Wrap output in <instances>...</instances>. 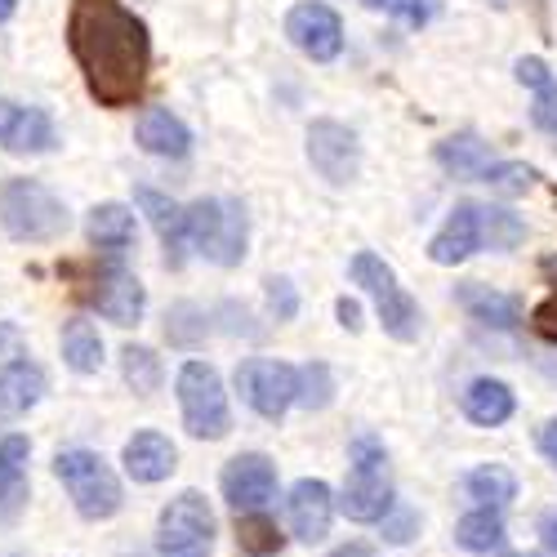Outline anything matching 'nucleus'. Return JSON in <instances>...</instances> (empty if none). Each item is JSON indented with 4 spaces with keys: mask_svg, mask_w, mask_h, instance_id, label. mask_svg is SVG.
I'll list each match as a JSON object with an SVG mask.
<instances>
[{
    "mask_svg": "<svg viewBox=\"0 0 557 557\" xmlns=\"http://www.w3.org/2000/svg\"><path fill=\"white\" fill-rule=\"evenodd\" d=\"M67 45L99 108L138 103L152 67V36L129 5H121V0H72Z\"/></svg>",
    "mask_w": 557,
    "mask_h": 557,
    "instance_id": "f257e3e1",
    "label": "nucleus"
},
{
    "mask_svg": "<svg viewBox=\"0 0 557 557\" xmlns=\"http://www.w3.org/2000/svg\"><path fill=\"white\" fill-rule=\"evenodd\" d=\"M0 227L14 242L45 246V242H59L72 227V214L40 178H5L0 183Z\"/></svg>",
    "mask_w": 557,
    "mask_h": 557,
    "instance_id": "f03ea898",
    "label": "nucleus"
},
{
    "mask_svg": "<svg viewBox=\"0 0 557 557\" xmlns=\"http://www.w3.org/2000/svg\"><path fill=\"white\" fill-rule=\"evenodd\" d=\"M188 223V246H197L210 263L219 268H237L246 259V242H250V219L246 206L232 197H201L183 210Z\"/></svg>",
    "mask_w": 557,
    "mask_h": 557,
    "instance_id": "7ed1b4c3",
    "label": "nucleus"
},
{
    "mask_svg": "<svg viewBox=\"0 0 557 557\" xmlns=\"http://www.w3.org/2000/svg\"><path fill=\"white\" fill-rule=\"evenodd\" d=\"M54 478L63 482V491L72 495L76 513H81L85 522H108V518L121 513V504H125L121 482H116L112 463H108L99 450H85V446L59 450V455H54Z\"/></svg>",
    "mask_w": 557,
    "mask_h": 557,
    "instance_id": "20e7f679",
    "label": "nucleus"
},
{
    "mask_svg": "<svg viewBox=\"0 0 557 557\" xmlns=\"http://www.w3.org/2000/svg\"><path fill=\"white\" fill-rule=\"evenodd\" d=\"M348 459L352 473L344 482L339 508L352 522H384V513H393V478H388V450L384 442H375L370 433H357L348 442Z\"/></svg>",
    "mask_w": 557,
    "mask_h": 557,
    "instance_id": "39448f33",
    "label": "nucleus"
},
{
    "mask_svg": "<svg viewBox=\"0 0 557 557\" xmlns=\"http://www.w3.org/2000/svg\"><path fill=\"white\" fill-rule=\"evenodd\" d=\"M348 276H352V286H361L370 299H375V312H380V321H384V331H388L397 344L420 339V326H424L420 304H414V299L397 286L393 263H384L375 250H357L352 263H348Z\"/></svg>",
    "mask_w": 557,
    "mask_h": 557,
    "instance_id": "423d86ee",
    "label": "nucleus"
},
{
    "mask_svg": "<svg viewBox=\"0 0 557 557\" xmlns=\"http://www.w3.org/2000/svg\"><path fill=\"white\" fill-rule=\"evenodd\" d=\"M178 410H183V429H188L197 442H219L232 429V410H227V393L223 380L210 361H183L178 366Z\"/></svg>",
    "mask_w": 557,
    "mask_h": 557,
    "instance_id": "0eeeda50",
    "label": "nucleus"
},
{
    "mask_svg": "<svg viewBox=\"0 0 557 557\" xmlns=\"http://www.w3.org/2000/svg\"><path fill=\"white\" fill-rule=\"evenodd\" d=\"M214 548V508L201 491L174 495L157 518V553L161 557H210Z\"/></svg>",
    "mask_w": 557,
    "mask_h": 557,
    "instance_id": "6e6552de",
    "label": "nucleus"
},
{
    "mask_svg": "<svg viewBox=\"0 0 557 557\" xmlns=\"http://www.w3.org/2000/svg\"><path fill=\"white\" fill-rule=\"evenodd\" d=\"M295 384L299 370L286 361H268V357H250L237 366V388L246 397V406L263 420H282V414L295 406Z\"/></svg>",
    "mask_w": 557,
    "mask_h": 557,
    "instance_id": "1a4fd4ad",
    "label": "nucleus"
},
{
    "mask_svg": "<svg viewBox=\"0 0 557 557\" xmlns=\"http://www.w3.org/2000/svg\"><path fill=\"white\" fill-rule=\"evenodd\" d=\"M286 36L312 63H331L344 50V23L331 5H321V0H304V5H295L286 14Z\"/></svg>",
    "mask_w": 557,
    "mask_h": 557,
    "instance_id": "9d476101",
    "label": "nucleus"
},
{
    "mask_svg": "<svg viewBox=\"0 0 557 557\" xmlns=\"http://www.w3.org/2000/svg\"><path fill=\"white\" fill-rule=\"evenodd\" d=\"M308 161L326 183H352L361 170V144L339 121H312L308 125Z\"/></svg>",
    "mask_w": 557,
    "mask_h": 557,
    "instance_id": "9b49d317",
    "label": "nucleus"
},
{
    "mask_svg": "<svg viewBox=\"0 0 557 557\" xmlns=\"http://www.w3.org/2000/svg\"><path fill=\"white\" fill-rule=\"evenodd\" d=\"M95 290H85V299L95 304L112 326H138L144 321V308H148V290H144V282H138L134 272H125L121 263H108V268H99V276L89 282Z\"/></svg>",
    "mask_w": 557,
    "mask_h": 557,
    "instance_id": "f8f14e48",
    "label": "nucleus"
},
{
    "mask_svg": "<svg viewBox=\"0 0 557 557\" xmlns=\"http://www.w3.org/2000/svg\"><path fill=\"white\" fill-rule=\"evenodd\" d=\"M219 486H223V499L237 508V513H255V508H263L276 495V463L259 450L237 455V459L223 463Z\"/></svg>",
    "mask_w": 557,
    "mask_h": 557,
    "instance_id": "ddd939ff",
    "label": "nucleus"
},
{
    "mask_svg": "<svg viewBox=\"0 0 557 557\" xmlns=\"http://www.w3.org/2000/svg\"><path fill=\"white\" fill-rule=\"evenodd\" d=\"M0 148L14 157H40L59 148V129L54 116L40 108H18L0 99Z\"/></svg>",
    "mask_w": 557,
    "mask_h": 557,
    "instance_id": "4468645a",
    "label": "nucleus"
},
{
    "mask_svg": "<svg viewBox=\"0 0 557 557\" xmlns=\"http://www.w3.org/2000/svg\"><path fill=\"white\" fill-rule=\"evenodd\" d=\"M286 513H290V531H295V540H304V544H321V540L331 535V522H335V495H331L326 482L304 478V482L290 486Z\"/></svg>",
    "mask_w": 557,
    "mask_h": 557,
    "instance_id": "2eb2a0df",
    "label": "nucleus"
},
{
    "mask_svg": "<svg viewBox=\"0 0 557 557\" xmlns=\"http://www.w3.org/2000/svg\"><path fill=\"white\" fill-rule=\"evenodd\" d=\"M478 250H486L482 246V206L478 201H459L450 210V219L442 223V232L429 242V259L442 263V268H455V263H463Z\"/></svg>",
    "mask_w": 557,
    "mask_h": 557,
    "instance_id": "dca6fc26",
    "label": "nucleus"
},
{
    "mask_svg": "<svg viewBox=\"0 0 557 557\" xmlns=\"http://www.w3.org/2000/svg\"><path fill=\"white\" fill-rule=\"evenodd\" d=\"M134 206H138V214H148V223L157 227L165 263L183 268V255H188V223H183V206L170 201L165 193L148 188V183H138V188H134Z\"/></svg>",
    "mask_w": 557,
    "mask_h": 557,
    "instance_id": "f3484780",
    "label": "nucleus"
},
{
    "mask_svg": "<svg viewBox=\"0 0 557 557\" xmlns=\"http://www.w3.org/2000/svg\"><path fill=\"white\" fill-rule=\"evenodd\" d=\"M121 463H125V473H129L134 482L157 486V482H165V478L178 469V450H174V442H170L165 433L144 429V433H134V437L125 442Z\"/></svg>",
    "mask_w": 557,
    "mask_h": 557,
    "instance_id": "a211bd4d",
    "label": "nucleus"
},
{
    "mask_svg": "<svg viewBox=\"0 0 557 557\" xmlns=\"http://www.w3.org/2000/svg\"><path fill=\"white\" fill-rule=\"evenodd\" d=\"M455 299L473 321H482L491 331H518L522 326V299L518 295L491 290L482 282H463V286H455Z\"/></svg>",
    "mask_w": 557,
    "mask_h": 557,
    "instance_id": "6ab92c4d",
    "label": "nucleus"
},
{
    "mask_svg": "<svg viewBox=\"0 0 557 557\" xmlns=\"http://www.w3.org/2000/svg\"><path fill=\"white\" fill-rule=\"evenodd\" d=\"M134 138H138V148H144V152L165 157V161L188 157V148H193V134H188V125H183V121H178L170 108H144V112H138Z\"/></svg>",
    "mask_w": 557,
    "mask_h": 557,
    "instance_id": "aec40b11",
    "label": "nucleus"
},
{
    "mask_svg": "<svg viewBox=\"0 0 557 557\" xmlns=\"http://www.w3.org/2000/svg\"><path fill=\"white\" fill-rule=\"evenodd\" d=\"M513 410H518V397H513V388H508L504 380L482 375V380H473L469 388H463V414H469L478 429L508 424V420H513Z\"/></svg>",
    "mask_w": 557,
    "mask_h": 557,
    "instance_id": "412c9836",
    "label": "nucleus"
},
{
    "mask_svg": "<svg viewBox=\"0 0 557 557\" xmlns=\"http://www.w3.org/2000/svg\"><path fill=\"white\" fill-rule=\"evenodd\" d=\"M27 459L32 442L23 433L0 437V518H14L27 499Z\"/></svg>",
    "mask_w": 557,
    "mask_h": 557,
    "instance_id": "4be33fe9",
    "label": "nucleus"
},
{
    "mask_svg": "<svg viewBox=\"0 0 557 557\" xmlns=\"http://www.w3.org/2000/svg\"><path fill=\"white\" fill-rule=\"evenodd\" d=\"M85 237L103 255H125L134 246V210L121 201H103L85 214Z\"/></svg>",
    "mask_w": 557,
    "mask_h": 557,
    "instance_id": "5701e85b",
    "label": "nucleus"
},
{
    "mask_svg": "<svg viewBox=\"0 0 557 557\" xmlns=\"http://www.w3.org/2000/svg\"><path fill=\"white\" fill-rule=\"evenodd\" d=\"M45 397V370L32 357H10L0 370V406L5 414H23Z\"/></svg>",
    "mask_w": 557,
    "mask_h": 557,
    "instance_id": "b1692460",
    "label": "nucleus"
},
{
    "mask_svg": "<svg viewBox=\"0 0 557 557\" xmlns=\"http://www.w3.org/2000/svg\"><path fill=\"white\" fill-rule=\"evenodd\" d=\"M437 165L450 170L455 178H482L491 165V148L478 134H450L437 144Z\"/></svg>",
    "mask_w": 557,
    "mask_h": 557,
    "instance_id": "393cba45",
    "label": "nucleus"
},
{
    "mask_svg": "<svg viewBox=\"0 0 557 557\" xmlns=\"http://www.w3.org/2000/svg\"><path fill=\"white\" fill-rule=\"evenodd\" d=\"M63 361L76 370V375H95L103 366V335L95 331V321L72 317L63 326Z\"/></svg>",
    "mask_w": 557,
    "mask_h": 557,
    "instance_id": "a878e982",
    "label": "nucleus"
},
{
    "mask_svg": "<svg viewBox=\"0 0 557 557\" xmlns=\"http://www.w3.org/2000/svg\"><path fill=\"white\" fill-rule=\"evenodd\" d=\"M463 491L469 499H478V508H504L518 495V478L504 469V463H478V469L463 478Z\"/></svg>",
    "mask_w": 557,
    "mask_h": 557,
    "instance_id": "bb28decb",
    "label": "nucleus"
},
{
    "mask_svg": "<svg viewBox=\"0 0 557 557\" xmlns=\"http://www.w3.org/2000/svg\"><path fill=\"white\" fill-rule=\"evenodd\" d=\"M455 544L469 548V553H499L504 548V518H499V508H478V513L459 518Z\"/></svg>",
    "mask_w": 557,
    "mask_h": 557,
    "instance_id": "cd10ccee",
    "label": "nucleus"
},
{
    "mask_svg": "<svg viewBox=\"0 0 557 557\" xmlns=\"http://www.w3.org/2000/svg\"><path fill=\"white\" fill-rule=\"evenodd\" d=\"M527 242V223L504 210V206H482V246L486 250H518Z\"/></svg>",
    "mask_w": 557,
    "mask_h": 557,
    "instance_id": "c85d7f7f",
    "label": "nucleus"
},
{
    "mask_svg": "<svg viewBox=\"0 0 557 557\" xmlns=\"http://www.w3.org/2000/svg\"><path fill=\"white\" fill-rule=\"evenodd\" d=\"M237 544H242V553H250V557H272V553L286 548V535L276 531L272 518H263L259 508H255V513H242V518H237Z\"/></svg>",
    "mask_w": 557,
    "mask_h": 557,
    "instance_id": "c756f323",
    "label": "nucleus"
},
{
    "mask_svg": "<svg viewBox=\"0 0 557 557\" xmlns=\"http://www.w3.org/2000/svg\"><path fill=\"white\" fill-rule=\"evenodd\" d=\"M121 375H125V384L134 393L148 397V393L161 388V357L152 348H144V344H125L121 348Z\"/></svg>",
    "mask_w": 557,
    "mask_h": 557,
    "instance_id": "7c9ffc66",
    "label": "nucleus"
},
{
    "mask_svg": "<svg viewBox=\"0 0 557 557\" xmlns=\"http://www.w3.org/2000/svg\"><path fill=\"white\" fill-rule=\"evenodd\" d=\"M206 335H210V317H206V308H197V304H174V308L165 312V339H170V344H178V348H197Z\"/></svg>",
    "mask_w": 557,
    "mask_h": 557,
    "instance_id": "2f4dec72",
    "label": "nucleus"
},
{
    "mask_svg": "<svg viewBox=\"0 0 557 557\" xmlns=\"http://www.w3.org/2000/svg\"><path fill=\"white\" fill-rule=\"evenodd\" d=\"M295 401H299L304 410H326V406L335 401V375H331L326 361H308V366L299 370Z\"/></svg>",
    "mask_w": 557,
    "mask_h": 557,
    "instance_id": "473e14b6",
    "label": "nucleus"
},
{
    "mask_svg": "<svg viewBox=\"0 0 557 557\" xmlns=\"http://www.w3.org/2000/svg\"><path fill=\"white\" fill-rule=\"evenodd\" d=\"M482 183H491V193H499V197H527L540 183V174L531 165H522V161H491Z\"/></svg>",
    "mask_w": 557,
    "mask_h": 557,
    "instance_id": "72a5a7b5",
    "label": "nucleus"
},
{
    "mask_svg": "<svg viewBox=\"0 0 557 557\" xmlns=\"http://www.w3.org/2000/svg\"><path fill=\"white\" fill-rule=\"evenodd\" d=\"M263 295H268V312L276 321H295L299 312V295H295V282L290 276H268L263 282Z\"/></svg>",
    "mask_w": 557,
    "mask_h": 557,
    "instance_id": "f704fd0d",
    "label": "nucleus"
},
{
    "mask_svg": "<svg viewBox=\"0 0 557 557\" xmlns=\"http://www.w3.org/2000/svg\"><path fill=\"white\" fill-rule=\"evenodd\" d=\"M531 121H535V129L557 134V81H548V85H540V89H535Z\"/></svg>",
    "mask_w": 557,
    "mask_h": 557,
    "instance_id": "c9c22d12",
    "label": "nucleus"
},
{
    "mask_svg": "<svg viewBox=\"0 0 557 557\" xmlns=\"http://www.w3.org/2000/svg\"><path fill=\"white\" fill-rule=\"evenodd\" d=\"M366 5H375L384 14H397L410 27H424L429 23V0H366Z\"/></svg>",
    "mask_w": 557,
    "mask_h": 557,
    "instance_id": "e433bc0d",
    "label": "nucleus"
},
{
    "mask_svg": "<svg viewBox=\"0 0 557 557\" xmlns=\"http://www.w3.org/2000/svg\"><path fill=\"white\" fill-rule=\"evenodd\" d=\"M531 331H535L544 344H557V290H553L548 299L535 304V312H531Z\"/></svg>",
    "mask_w": 557,
    "mask_h": 557,
    "instance_id": "4c0bfd02",
    "label": "nucleus"
},
{
    "mask_svg": "<svg viewBox=\"0 0 557 557\" xmlns=\"http://www.w3.org/2000/svg\"><path fill=\"white\" fill-rule=\"evenodd\" d=\"M513 76H518L522 85H531V89H540V85H548V81H553L548 63H544V59H535V54L518 59V63H513Z\"/></svg>",
    "mask_w": 557,
    "mask_h": 557,
    "instance_id": "58836bf2",
    "label": "nucleus"
},
{
    "mask_svg": "<svg viewBox=\"0 0 557 557\" xmlns=\"http://www.w3.org/2000/svg\"><path fill=\"white\" fill-rule=\"evenodd\" d=\"M414 527H420V518H414L410 508H406V513H397V518L384 513V540H388V544H406V540L414 535Z\"/></svg>",
    "mask_w": 557,
    "mask_h": 557,
    "instance_id": "ea45409f",
    "label": "nucleus"
},
{
    "mask_svg": "<svg viewBox=\"0 0 557 557\" xmlns=\"http://www.w3.org/2000/svg\"><path fill=\"white\" fill-rule=\"evenodd\" d=\"M335 317H339V326H344L348 335H357V331H361V304H357V299H348V295H344V299L335 304Z\"/></svg>",
    "mask_w": 557,
    "mask_h": 557,
    "instance_id": "a19ab883",
    "label": "nucleus"
},
{
    "mask_svg": "<svg viewBox=\"0 0 557 557\" xmlns=\"http://www.w3.org/2000/svg\"><path fill=\"white\" fill-rule=\"evenodd\" d=\"M535 446H540V455L557 469V420H548V424L535 433Z\"/></svg>",
    "mask_w": 557,
    "mask_h": 557,
    "instance_id": "79ce46f5",
    "label": "nucleus"
},
{
    "mask_svg": "<svg viewBox=\"0 0 557 557\" xmlns=\"http://www.w3.org/2000/svg\"><path fill=\"white\" fill-rule=\"evenodd\" d=\"M540 540L548 553H557V508H548V513L540 518Z\"/></svg>",
    "mask_w": 557,
    "mask_h": 557,
    "instance_id": "37998d69",
    "label": "nucleus"
},
{
    "mask_svg": "<svg viewBox=\"0 0 557 557\" xmlns=\"http://www.w3.org/2000/svg\"><path fill=\"white\" fill-rule=\"evenodd\" d=\"M10 344H18V331L14 326H0V352H5Z\"/></svg>",
    "mask_w": 557,
    "mask_h": 557,
    "instance_id": "c03bdc74",
    "label": "nucleus"
},
{
    "mask_svg": "<svg viewBox=\"0 0 557 557\" xmlns=\"http://www.w3.org/2000/svg\"><path fill=\"white\" fill-rule=\"evenodd\" d=\"M335 557H370V548H366V544H348V548H339Z\"/></svg>",
    "mask_w": 557,
    "mask_h": 557,
    "instance_id": "a18cd8bd",
    "label": "nucleus"
},
{
    "mask_svg": "<svg viewBox=\"0 0 557 557\" xmlns=\"http://www.w3.org/2000/svg\"><path fill=\"white\" fill-rule=\"evenodd\" d=\"M14 10H18V0H0V23H10Z\"/></svg>",
    "mask_w": 557,
    "mask_h": 557,
    "instance_id": "49530a36",
    "label": "nucleus"
},
{
    "mask_svg": "<svg viewBox=\"0 0 557 557\" xmlns=\"http://www.w3.org/2000/svg\"><path fill=\"white\" fill-rule=\"evenodd\" d=\"M0 420H5V406H0Z\"/></svg>",
    "mask_w": 557,
    "mask_h": 557,
    "instance_id": "de8ad7c7",
    "label": "nucleus"
}]
</instances>
